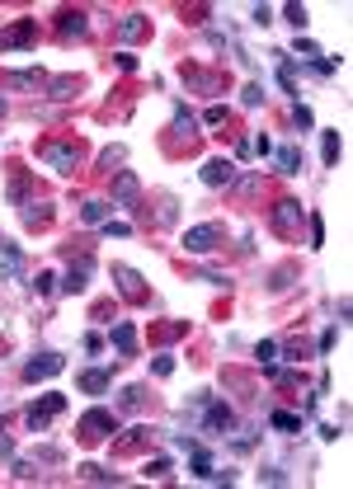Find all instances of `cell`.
<instances>
[{
    "mask_svg": "<svg viewBox=\"0 0 353 489\" xmlns=\"http://www.w3.org/2000/svg\"><path fill=\"white\" fill-rule=\"evenodd\" d=\"M118 433V419H113L109 409H90V414H81V437L85 442H99V437Z\"/></svg>",
    "mask_w": 353,
    "mask_h": 489,
    "instance_id": "4",
    "label": "cell"
},
{
    "mask_svg": "<svg viewBox=\"0 0 353 489\" xmlns=\"http://www.w3.org/2000/svg\"><path fill=\"white\" fill-rule=\"evenodd\" d=\"M99 165H104V169L113 174V165H123V146H113V151H104V156H99Z\"/></svg>",
    "mask_w": 353,
    "mask_h": 489,
    "instance_id": "38",
    "label": "cell"
},
{
    "mask_svg": "<svg viewBox=\"0 0 353 489\" xmlns=\"http://www.w3.org/2000/svg\"><path fill=\"white\" fill-rule=\"evenodd\" d=\"M146 475H156V480L170 475V461H165V457H151V461H146Z\"/></svg>",
    "mask_w": 353,
    "mask_h": 489,
    "instance_id": "37",
    "label": "cell"
},
{
    "mask_svg": "<svg viewBox=\"0 0 353 489\" xmlns=\"http://www.w3.org/2000/svg\"><path fill=\"white\" fill-rule=\"evenodd\" d=\"M104 217H109V202H104V198H90V202L81 207V221H85V226H104Z\"/></svg>",
    "mask_w": 353,
    "mask_h": 489,
    "instance_id": "15",
    "label": "cell"
},
{
    "mask_svg": "<svg viewBox=\"0 0 353 489\" xmlns=\"http://www.w3.org/2000/svg\"><path fill=\"white\" fill-rule=\"evenodd\" d=\"M0 457H14V442H10L5 433H0Z\"/></svg>",
    "mask_w": 353,
    "mask_h": 489,
    "instance_id": "44",
    "label": "cell"
},
{
    "mask_svg": "<svg viewBox=\"0 0 353 489\" xmlns=\"http://www.w3.org/2000/svg\"><path fill=\"white\" fill-rule=\"evenodd\" d=\"M321 437H325V442H339V437H344V428H339V424H325V428H321Z\"/></svg>",
    "mask_w": 353,
    "mask_h": 489,
    "instance_id": "41",
    "label": "cell"
},
{
    "mask_svg": "<svg viewBox=\"0 0 353 489\" xmlns=\"http://www.w3.org/2000/svg\"><path fill=\"white\" fill-rule=\"evenodd\" d=\"M269 424L278 428V433H297V428H301V414H288V409H273V414H269Z\"/></svg>",
    "mask_w": 353,
    "mask_h": 489,
    "instance_id": "19",
    "label": "cell"
},
{
    "mask_svg": "<svg viewBox=\"0 0 353 489\" xmlns=\"http://www.w3.org/2000/svg\"><path fill=\"white\" fill-rule=\"evenodd\" d=\"M292 123H297L301 132H306V127H316V113L306 109V104H297V109H292Z\"/></svg>",
    "mask_w": 353,
    "mask_h": 489,
    "instance_id": "31",
    "label": "cell"
},
{
    "mask_svg": "<svg viewBox=\"0 0 353 489\" xmlns=\"http://www.w3.org/2000/svg\"><path fill=\"white\" fill-rule=\"evenodd\" d=\"M38 38V19H19V24H10L0 33V48H28Z\"/></svg>",
    "mask_w": 353,
    "mask_h": 489,
    "instance_id": "8",
    "label": "cell"
},
{
    "mask_svg": "<svg viewBox=\"0 0 353 489\" xmlns=\"http://www.w3.org/2000/svg\"><path fill=\"white\" fill-rule=\"evenodd\" d=\"M104 236H118V240H123V236H132V226H128V221H104Z\"/></svg>",
    "mask_w": 353,
    "mask_h": 489,
    "instance_id": "33",
    "label": "cell"
},
{
    "mask_svg": "<svg viewBox=\"0 0 353 489\" xmlns=\"http://www.w3.org/2000/svg\"><path fill=\"white\" fill-rule=\"evenodd\" d=\"M48 90H52V99H71V94L81 90V81H71V76H57V81H48Z\"/></svg>",
    "mask_w": 353,
    "mask_h": 489,
    "instance_id": "23",
    "label": "cell"
},
{
    "mask_svg": "<svg viewBox=\"0 0 353 489\" xmlns=\"http://www.w3.org/2000/svg\"><path fill=\"white\" fill-rule=\"evenodd\" d=\"M245 109H259V104H264V85H245Z\"/></svg>",
    "mask_w": 353,
    "mask_h": 489,
    "instance_id": "30",
    "label": "cell"
},
{
    "mask_svg": "<svg viewBox=\"0 0 353 489\" xmlns=\"http://www.w3.org/2000/svg\"><path fill=\"white\" fill-rule=\"evenodd\" d=\"M203 123H208V127H221V123H226V109H221V104H212V109L203 113Z\"/></svg>",
    "mask_w": 353,
    "mask_h": 489,
    "instance_id": "36",
    "label": "cell"
},
{
    "mask_svg": "<svg viewBox=\"0 0 353 489\" xmlns=\"http://www.w3.org/2000/svg\"><path fill=\"white\" fill-rule=\"evenodd\" d=\"M151 372H156V377H170V372H174V357H170V353H161L156 362H151Z\"/></svg>",
    "mask_w": 353,
    "mask_h": 489,
    "instance_id": "34",
    "label": "cell"
},
{
    "mask_svg": "<svg viewBox=\"0 0 353 489\" xmlns=\"http://www.w3.org/2000/svg\"><path fill=\"white\" fill-rule=\"evenodd\" d=\"M85 480H94V485H118V475H109V470H99V466H81Z\"/></svg>",
    "mask_w": 353,
    "mask_h": 489,
    "instance_id": "27",
    "label": "cell"
},
{
    "mask_svg": "<svg viewBox=\"0 0 353 489\" xmlns=\"http://www.w3.org/2000/svg\"><path fill=\"white\" fill-rule=\"evenodd\" d=\"M254 357H259V362H278V344H273V339H264V344L254 348Z\"/></svg>",
    "mask_w": 353,
    "mask_h": 489,
    "instance_id": "32",
    "label": "cell"
},
{
    "mask_svg": "<svg viewBox=\"0 0 353 489\" xmlns=\"http://www.w3.org/2000/svg\"><path fill=\"white\" fill-rule=\"evenodd\" d=\"M301 221H306V212H301L297 198H278V202H273V231L292 236V231H301Z\"/></svg>",
    "mask_w": 353,
    "mask_h": 489,
    "instance_id": "2",
    "label": "cell"
},
{
    "mask_svg": "<svg viewBox=\"0 0 353 489\" xmlns=\"http://www.w3.org/2000/svg\"><path fill=\"white\" fill-rule=\"evenodd\" d=\"M334 339H339V329H325V334H321V353H330V348H334Z\"/></svg>",
    "mask_w": 353,
    "mask_h": 489,
    "instance_id": "42",
    "label": "cell"
},
{
    "mask_svg": "<svg viewBox=\"0 0 353 489\" xmlns=\"http://www.w3.org/2000/svg\"><path fill=\"white\" fill-rule=\"evenodd\" d=\"M306 236H311V249H321V244H325V221L316 217V212L306 217Z\"/></svg>",
    "mask_w": 353,
    "mask_h": 489,
    "instance_id": "26",
    "label": "cell"
},
{
    "mask_svg": "<svg viewBox=\"0 0 353 489\" xmlns=\"http://www.w3.org/2000/svg\"><path fill=\"white\" fill-rule=\"evenodd\" d=\"M61 367H66V362H61L57 353H43V357H33V362L24 367V381H48V377H57Z\"/></svg>",
    "mask_w": 353,
    "mask_h": 489,
    "instance_id": "10",
    "label": "cell"
},
{
    "mask_svg": "<svg viewBox=\"0 0 353 489\" xmlns=\"http://www.w3.org/2000/svg\"><path fill=\"white\" fill-rule=\"evenodd\" d=\"M193 475H198V480H212V475H217V470H212V457H208L203 447H193Z\"/></svg>",
    "mask_w": 353,
    "mask_h": 489,
    "instance_id": "25",
    "label": "cell"
},
{
    "mask_svg": "<svg viewBox=\"0 0 353 489\" xmlns=\"http://www.w3.org/2000/svg\"><path fill=\"white\" fill-rule=\"evenodd\" d=\"M292 48H297V56H301V61H316V56H321V48H316L311 38H301V33H297V43H292Z\"/></svg>",
    "mask_w": 353,
    "mask_h": 489,
    "instance_id": "28",
    "label": "cell"
},
{
    "mask_svg": "<svg viewBox=\"0 0 353 489\" xmlns=\"http://www.w3.org/2000/svg\"><path fill=\"white\" fill-rule=\"evenodd\" d=\"M109 372H104V367H94V372H85V377H81V386H85V391H90V395H104V391H109Z\"/></svg>",
    "mask_w": 353,
    "mask_h": 489,
    "instance_id": "17",
    "label": "cell"
},
{
    "mask_svg": "<svg viewBox=\"0 0 353 489\" xmlns=\"http://www.w3.org/2000/svg\"><path fill=\"white\" fill-rule=\"evenodd\" d=\"M250 19L264 28V24H273V10H269V5H254V10H250Z\"/></svg>",
    "mask_w": 353,
    "mask_h": 489,
    "instance_id": "40",
    "label": "cell"
},
{
    "mask_svg": "<svg viewBox=\"0 0 353 489\" xmlns=\"http://www.w3.org/2000/svg\"><path fill=\"white\" fill-rule=\"evenodd\" d=\"M0 113H5V99H0Z\"/></svg>",
    "mask_w": 353,
    "mask_h": 489,
    "instance_id": "45",
    "label": "cell"
},
{
    "mask_svg": "<svg viewBox=\"0 0 353 489\" xmlns=\"http://www.w3.org/2000/svg\"><path fill=\"white\" fill-rule=\"evenodd\" d=\"M19 269H24V254H19L14 244H5V249H0V273H5V278H19Z\"/></svg>",
    "mask_w": 353,
    "mask_h": 489,
    "instance_id": "16",
    "label": "cell"
},
{
    "mask_svg": "<svg viewBox=\"0 0 353 489\" xmlns=\"http://www.w3.org/2000/svg\"><path fill=\"white\" fill-rule=\"evenodd\" d=\"M146 19H141V14H128V19H123V24H118V38H123V43H132V38H141V33H146Z\"/></svg>",
    "mask_w": 353,
    "mask_h": 489,
    "instance_id": "18",
    "label": "cell"
},
{
    "mask_svg": "<svg viewBox=\"0 0 353 489\" xmlns=\"http://www.w3.org/2000/svg\"><path fill=\"white\" fill-rule=\"evenodd\" d=\"M288 24H297V33L306 28V5H288Z\"/></svg>",
    "mask_w": 353,
    "mask_h": 489,
    "instance_id": "35",
    "label": "cell"
},
{
    "mask_svg": "<svg viewBox=\"0 0 353 489\" xmlns=\"http://www.w3.org/2000/svg\"><path fill=\"white\" fill-rule=\"evenodd\" d=\"M118 71H137V56L132 52H118Z\"/></svg>",
    "mask_w": 353,
    "mask_h": 489,
    "instance_id": "43",
    "label": "cell"
},
{
    "mask_svg": "<svg viewBox=\"0 0 353 489\" xmlns=\"http://www.w3.org/2000/svg\"><path fill=\"white\" fill-rule=\"evenodd\" d=\"M193 127H198V118H193L184 104H174V132H179V136H193Z\"/></svg>",
    "mask_w": 353,
    "mask_h": 489,
    "instance_id": "24",
    "label": "cell"
},
{
    "mask_svg": "<svg viewBox=\"0 0 353 489\" xmlns=\"http://www.w3.org/2000/svg\"><path fill=\"white\" fill-rule=\"evenodd\" d=\"M203 409H208V419H203L208 433H231V428H236V414L221 405V400H203Z\"/></svg>",
    "mask_w": 353,
    "mask_h": 489,
    "instance_id": "6",
    "label": "cell"
},
{
    "mask_svg": "<svg viewBox=\"0 0 353 489\" xmlns=\"http://www.w3.org/2000/svg\"><path fill=\"white\" fill-rule=\"evenodd\" d=\"M113 278H118V292H123L128 301H141V297H146L141 273H137V269H128V264H113Z\"/></svg>",
    "mask_w": 353,
    "mask_h": 489,
    "instance_id": "9",
    "label": "cell"
},
{
    "mask_svg": "<svg viewBox=\"0 0 353 489\" xmlns=\"http://www.w3.org/2000/svg\"><path fill=\"white\" fill-rule=\"evenodd\" d=\"M57 19H61V38H85V33H90V14H85V10H61V14H57Z\"/></svg>",
    "mask_w": 353,
    "mask_h": 489,
    "instance_id": "11",
    "label": "cell"
},
{
    "mask_svg": "<svg viewBox=\"0 0 353 489\" xmlns=\"http://www.w3.org/2000/svg\"><path fill=\"white\" fill-rule=\"evenodd\" d=\"M38 160H43V165H52L57 174H76V165H81V146L43 141V146H38Z\"/></svg>",
    "mask_w": 353,
    "mask_h": 489,
    "instance_id": "1",
    "label": "cell"
},
{
    "mask_svg": "<svg viewBox=\"0 0 353 489\" xmlns=\"http://www.w3.org/2000/svg\"><path fill=\"white\" fill-rule=\"evenodd\" d=\"M0 85L5 90H38L48 81H43V71H10V76H0Z\"/></svg>",
    "mask_w": 353,
    "mask_h": 489,
    "instance_id": "12",
    "label": "cell"
},
{
    "mask_svg": "<svg viewBox=\"0 0 353 489\" xmlns=\"http://www.w3.org/2000/svg\"><path fill=\"white\" fill-rule=\"evenodd\" d=\"M339 156H344V136H339V132H325V146H321V160H325V165H339Z\"/></svg>",
    "mask_w": 353,
    "mask_h": 489,
    "instance_id": "20",
    "label": "cell"
},
{
    "mask_svg": "<svg viewBox=\"0 0 353 489\" xmlns=\"http://www.w3.org/2000/svg\"><path fill=\"white\" fill-rule=\"evenodd\" d=\"M61 409H66V395H43V400H38V405H28V428H33V433H43V428H48V424H52L57 414H61Z\"/></svg>",
    "mask_w": 353,
    "mask_h": 489,
    "instance_id": "3",
    "label": "cell"
},
{
    "mask_svg": "<svg viewBox=\"0 0 353 489\" xmlns=\"http://www.w3.org/2000/svg\"><path fill=\"white\" fill-rule=\"evenodd\" d=\"M278 169H283V174H301V151L297 146H283V151H278Z\"/></svg>",
    "mask_w": 353,
    "mask_h": 489,
    "instance_id": "22",
    "label": "cell"
},
{
    "mask_svg": "<svg viewBox=\"0 0 353 489\" xmlns=\"http://www.w3.org/2000/svg\"><path fill=\"white\" fill-rule=\"evenodd\" d=\"M113 348H118V353H132L137 348V329L132 325H113Z\"/></svg>",
    "mask_w": 353,
    "mask_h": 489,
    "instance_id": "21",
    "label": "cell"
},
{
    "mask_svg": "<svg viewBox=\"0 0 353 489\" xmlns=\"http://www.w3.org/2000/svg\"><path fill=\"white\" fill-rule=\"evenodd\" d=\"M90 269H94V259H90V254H85L81 264H76V269L66 273V282H61V287H66V292H71V297H76V292H85V287H90V282H85V278H90Z\"/></svg>",
    "mask_w": 353,
    "mask_h": 489,
    "instance_id": "14",
    "label": "cell"
},
{
    "mask_svg": "<svg viewBox=\"0 0 353 489\" xmlns=\"http://www.w3.org/2000/svg\"><path fill=\"white\" fill-rule=\"evenodd\" d=\"M226 236L217 221H208V226H193V231H184V249L189 254H208V249H217V240Z\"/></svg>",
    "mask_w": 353,
    "mask_h": 489,
    "instance_id": "5",
    "label": "cell"
},
{
    "mask_svg": "<svg viewBox=\"0 0 353 489\" xmlns=\"http://www.w3.org/2000/svg\"><path fill=\"white\" fill-rule=\"evenodd\" d=\"M203 184H208V189H226V184H236V160H208V165H203Z\"/></svg>",
    "mask_w": 353,
    "mask_h": 489,
    "instance_id": "7",
    "label": "cell"
},
{
    "mask_svg": "<svg viewBox=\"0 0 353 489\" xmlns=\"http://www.w3.org/2000/svg\"><path fill=\"white\" fill-rule=\"evenodd\" d=\"M113 202H118V207H132V202H137V174H128V169L118 174V184H113Z\"/></svg>",
    "mask_w": 353,
    "mask_h": 489,
    "instance_id": "13",
    "label": "cell"
},
{
    "mask_svg": "<svg viewBox=\"0 0 353 489\" xmlns=\"http://www.w3.org/2000/svg\"><path fill=\"white\" fill-rule=\"evenodd\" d=\"M33 287H38V297H48V292L57 287V273H38V282H33Z\"/></svg>",
    "mask_w": 353,
    "mask_h": 489,
    "instance_id": "39",
    "label": "cell"
},
{
    "mask_svg": "<svg viewBox=\"0 0 353 489\" xmlns=\"http://www.w3.org/2000/svg\"><path fill=\"white\" fill-rule=\"evenodd\" d=\"M48 217H52V212H48L43 202H28V212H24V221H28V226H43Z\"/></svg>",
    "mask_w": 353,
    "mask_h": 489,
    "instance_id": "29",
    "label": "cell"
}]
</instances>
